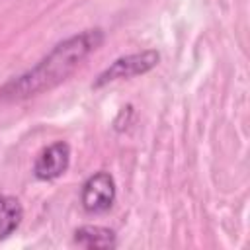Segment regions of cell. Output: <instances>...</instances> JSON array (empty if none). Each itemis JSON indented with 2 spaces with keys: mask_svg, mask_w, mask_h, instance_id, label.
<instances>
[{
  "mask_svg": "<svg viewBox=\"0 0 250 250\" xmlns=\"http://www.w3.org/2000/svg\"><path fill=\"white\" fill-rule=\"evenodd\" d=\"M104 31L96 27L57 43L35 66L8 80L0 88V98L6 102H21L59 86L78 68V64L90 53H94L104 43Z\"/></svg>",
  "mask_w": 250,
  "mask_h": 250,
  "instance_id": "obj_1",
  "label": "cell"
},
{
  "mask_svg": "<svg viewBox=\"0 0 250 250\" xmlns=\"http://www.w3.org/2000/svg\"><path fill=\"white\" fill-rule=\"evenodd\" d=\"M158 61H160V53L154 49H145L141 53H131V55L119 57L104 72L98 74V78L94 80V88H102L115 80H127V78L145 74V72L152 70L158 64Z\"/></svg>",
  "mask_w": 250,
  "mask_h": 250,
  "instance_id": "obj_2",
  "label": "cell"
},
{
  "mask_svg": "<svg viewBox=\"0 0 250 250\" xmlns=\"http://www.w3.org/2000/svg\"><path fill=\"white\" fill-rule=\"evenodd\" d=\"M117 197V186L109 172H96L84 184L80 191V203L86 213L100 215L113 207Z\"/></svg>",
  "mask_w": 250,
  "mask_h": 250,
  "instance_id": "obj_3",
  "label": "cell"
},
{
  "mask_svg": "<svg viewBox=\"0 0 250 250\" xmlns=\"http://www.w3.org/2000/svg\"><path fill=\"white\" fill-rule=\"evenodd\" d=\"M70 164V146L64 141H57L43 148L33 164V174L41 182H51L62 176Z\"/></svg>",
  "mask_w": 250,
  "mask_h": 250,
  "instance_id": "obj_4",
  "label": "cell"
},
{
  "mask_svg": "<svg viewBox=\"0 0 250 250\" xmlns=\"http://www.w3.org/2000/svg\"><path fill=\"white\" fill-rule=\"evenodd\" d=\"M74 242L82 248H115L117 234H115V230H111L107 227L84 225V227L76 229Z\"/></svg>",
  "mask_w": 250,
  "mask_h": 250,
  "instance_id": "obj_5",
  "label": "cell"
},
{
  "mask_svg": "<svg viewBox=\"0 0 250 250\" xmlns=\"http://www.w3.org/2000/svg\"><path fill=\"white\" fill-rule=\"evenodd\" d=\"M23 207L12 195H0V240L8 238L21 223Z\"/></svg>",
  "mask_w": 250,
  "mask_h": 250,
  "instance_id": "obj_6",
  "label": "cell"
}]
</instances>
